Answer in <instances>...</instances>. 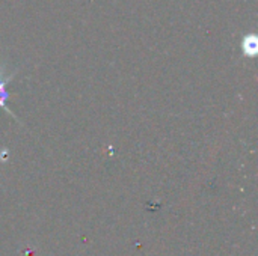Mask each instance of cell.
Returning a JSON list of instances; mask_svg holds the SVG:
<instances>
[{
	"mask_svg": "<svg viewBox=\"0 0 258 256\" xmlns=\"http://www.w3.org/2000/svg\"><path fill=\"white\" fill-rule=\"evenodd\" d=\"M11 78H12V75H8V77H5L3 74H2V71H0V110H5V112H8L12 118H15L17 121H18V118H17V115H14L12 113V110H9V107H8V98H9V92H8V83L11 81Z\"/></svg>",
	"mask_w": 258,
	"mask_h": 256,
	"instance_id": "1",
	"label": "cell"
},
{
	"mask_svg": "<svg viewBox=\"0 0 258 256\" xmlns=\"http://www.w3.org/2000/svg\"><path fill=\"white\" fill-rule=\"evenodd\" d=\"M242 50L246 56L249 57H254L257 54L258 50V41L255 35H248L243 38V42H242Z\"/></svg>",
	"mask_w": 258,
	"mask_h": 256,
	"instance_id": "2",
	"label": "cell"
}]
</instances>
